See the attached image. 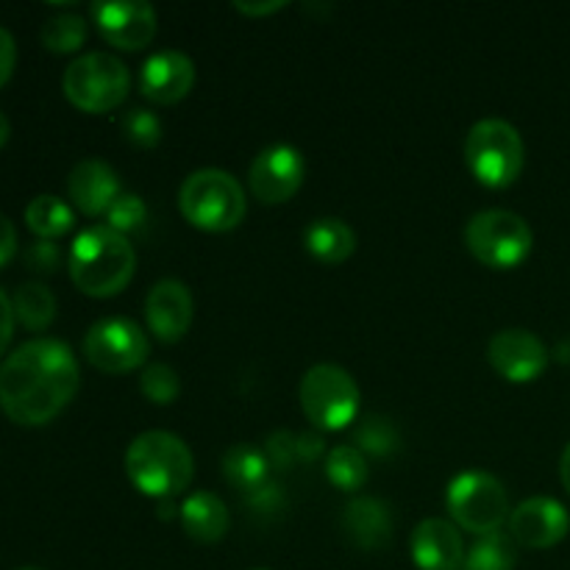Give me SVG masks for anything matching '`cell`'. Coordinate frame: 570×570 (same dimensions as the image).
Listing matches in <instances>:
<instances>
[{"mask_svg":"<svg viewBox=\"0 0 570 570\" xmlns=\"http://www.w3.org/2000/svg\"><path fill=\"white\" fill-rule=\"evenodd\" d=\"M81 371L70 345L39 337L0 365V406L20 426H45L76 399Z\"/></svg>","mask_w":570,"mask_h":570,"instance_id":"cell-1","label":"cell"},{"mask_svg":"<svg viewBox=\"0 0 570 570\" xmlns=\"http://www.w3.org/2000/svg\"><path fill=\"white\" fill-rule=\"evenodd\" d=\"M70 278L81 293L92 298H109L122 293L137 271V254L126 234L104 226L81 232L67 256Z\"/></svg>","mask_w":570,"mask_h":570,"instance_id":"cell-2","label":"cell"},{"mask_svg":"<svg viewBox=\"0 0 570 570\" xmlns=\"http://www.w3.org/2000/svg\"><path fill=\"white\" fill-rule=\"evenodd\" d=\"M126 473L134 488L150 499L167 501L184 493L195 476L189 445L170 432H142L126 451Z\"/></svg>","mask_w":570,"mask_h":570,"instance_id":"cell-3","label":"cell"},{"mask_svg":"<svg viewBox=\"0 0 570 570\" xmlns=\"http://www.w3.org/2000/svg\"><path fill=\"white\" fill-rule=\"evenodd\" d=\"M178 206L195 228L212 234L237 228L248 209L243 184L232 173L217 170V167L189 173L178 189Z\"/></svg>","mask_w":570,"mask_h":570,"instance_id":"cell-4","label":"cell"},{"mask_svg":"<svg viewBox=\"0 0 570 570\" xmlns=\"http://www.w3.org/2000/svg\"><path fill=\"white\" fill-rule=\"evenodd\" d=\"M465 161L484 187H510L521 176L523 161H527L521 131L501 117L479 120L465 137Z\"/></svg>","mask_w":570,"mask_h":570,"instance_id":"cell-5","label":"cell"},{"mask_svg":"<svg viewBox=\"0 0 570 570\" xmlns=\"http://www.w3.org/2000/svg\"><path fill=\"white\" fill-rule=\"evenodd\" d=\"M465 245L482 265L512 271L523 265L534 248L532 226L510 209H484L468 220Z\"/></svg>","mask_w":570,"mask_h":570,"instance_id":"cell-6","label":"cell"},{"mask_svg":"<svg viewBox=\"0 0 570 570\" xmlns=\"http://www.w3.org/2000/svg\"><path fill=\"white\" fill-rule=\"evenodd\" d=\"M61 87L76 109L100 115L128 98L131 72L117 56L106 53V50H92V53H83L70 61L65 78H61Z\"/></svg>","mask_w":570,"mask_h":570,"instance_id":"cell-7","label":"cell"},{"mask_svg":"<svg viewBox=\"0 0 570 570\" xmlns=\"http://www.w3.org/2000/svg\"><path fill=\"white\" fill-rule=\"evenodd\" d=\"M301 406L309 423L323 432H340L356 421L360 412V384L345 367L321 362L309 367L301 382Z\"/></svg>","mask_w":570,"mask_h":570,"instance_id":"cell-8","label":"cell"},{"mask_svg":"<svg viewBox=\"0 0 570 570\" xmlns=\"http://www.w3.org/2000/svg\"><path fill=\"white\" fill-rule=\"evenodd\" d=\"M451 518L456 527L471 534L501 532V523L510 521V495L507 488L484 471H465L449 484L445 493Z\"/></svg>","mask_w":570,"mask_h":570,"instance_id":"cell-9","label":"cell"},{"mask_svg":"<svg viewBox=\"0 0 570 570\" xmlns=\"http://www.w3.org/2000/svg\"><path fill=\"white\" fill-rule=\"evenodd\" d=\"M148 334L131 317H100L83 337V356L98 371L120 376L148 362Z\"/></svg>","mask_w":570,"mask_h":570,"instance_id":"cell-10","label":"cell"},{"mask_svg":"<svg viewBox=\"0 0 570 570\" xmlns=\"http://www.w3.org/2000/svg\"><path fill=\"white\" fill-rule=\"evenodd\" d=\"M551 351L543 340L527 328H504L495 332L488 343V362L507 382L529 384L549 367Z\"/></svg>","mask_w":570,"mask_h":570,"instance_id":"cell-11","label":"cell"},{"mask_svg":"<svg viewBox=\"0 0 570 570\" xmlns=\"http://www.w3.org/2000/svg\"><path fill=\"white\" fill-rule=\"evenodd\" d=\"M306 178V159L293 145H271L254 159L248 173L250 189L262 204H284L301 189Z\"/></svg>","mask_w":570,"mask_h":570,"instance_id":"cell-12","label":"cell"},{"mask_svg":"<svg viewBox=\"0 0 570 570\" xmlns=\"http://www.w3.org/2000/svg\"><path fill=\"white\" fill-rule=\"evenodd\" d=\"M95 26L120 50H142L156 37V9L145 0H104L89 6Z\"/></svg>","mask_w":570,"mask_h":570,"instance_id":"cell-13","label":"cell"},{"mask_svg":"<svg viewBox=\"0 0 570 570\" xmlns=\"http://www.w3.org/2000/svg\"><path fill=\"white\" fill-rule=\"evenodd\" d=\"M568 532V510L549 495H534V499L521 501L510 512V538L527 549H551V546L562 543Z\"/></svg>","mask_w":570,"mask_h":570,"instance_id":"cell-14","label":"cell"},{"mask_svg":"<svg viewBox=\"0 0 570 570\" xmlns=\"http://www.w3.org/2000/svg\"><path fill=\"white\" fill-rule=\"evenodd\" d=\"M195 317L193 293L178 278H161L148 289L145 298V321L150 334L161 343H178L189 332Z\"/></svg>","mask_w":570,"mask_h":570,"instance_id":"cell-15","label":"cell"},{"mask_svg":"<svg viewBox=\"0 0 570 570\" xmlns=\"http://www.w3.org/2000/svg\"><path fill=\"white\" fill-rule=\"evenodd\" d=\"M412 562L421 570H462L465 543L460 529L445 518H426L415 527L410 540Z\"/></svg>","mask_w":570,"mask_h":570,"instance_id":"cell-16","label":"cell"},{"mask_svg":"<svg viewBox=\"0 0 570 570\" xmlns=\"http://www.w3.org/2000/svg\"><path fill=\"white\" fill-rule=\"evenodd\" d=\"M195 83V65L181 50H159L150 56L139 72V89L159 106L178 104L187 98Z\"/></svg>","mask_w":570,"mask_h":570,"instance_id":"cell-17","label":"cell"},{"mask_svg":"<svg viewBox=\"0 0 570 570\" xmlns=\"http://www.w3.org/2000/svg\"><path fill=\"white\" fill-rule=\"evenodd\" d=\"M67 195L83 215H106L109 206L120 198V178L109 161L81 159L67 178Z\"/></svg>","mask_w":570,"mask_h":570,"instance_id":"cell-18","label":"cell"},{"mask_svg":"<svg viewBox=\"0 0 570 570\" xmlns=\"http://www.w3.org/2000/svg\"><path fill=\"white\" fill-rule=\"evenodd\" d=\"M343 529L360 549H382L393 534V512L382 499L360 495L345 507Z\"/></svg>","mask_w":570,"mask_h":570,"instance_id":"cell-19","label":"cell"},{"mask_svg":"<svg viewBox=\"0 0 570 570\" xmlns=\"http://www.w3.org/2000/svg\"><path fill=\"white\" fill-rule=\"evenodd\" d=\"M228 507L217 499L215 493H198L189 495L181 504V527L198 543H220L228 532Z\"/></svg>","mask_w":570,"mask_h":570,"instance_id":"cell-20","label":"cell"},{"mask_svg":"<svg viewBox=\"0 0 570 570\" xmlns=\"http://www.w3.org/2000/svg\"><path fill=\"white\" fill-rule=\"evenodd\" d=\"M223 476L232 484L234 490H239L243 495L256 493L259 488H265L271 482V460L262 449H256L254 443H237L232 449H226L220 460Z\"/></svg>","mask_w":570,"mask_h":570,"instance_id":"cell-21","label":"cell"},{"mask_svg":"<svg viewBox=\"0 0 570 570\" xmlns=\"http://www.w3.org/2000/svg\"><path fill=\"white\" fill-rule=\"evenodd\" d=\"M304 245L317 262L326 265H343L356 250V234L340 217H317L304 232Z\"/></svg>","mask_w":570,"mask_h":570,"instance_id":"cell-22","label":"cell"},{"mask_svg":"<svg viewBox=\"0 0 570 570\" xmlns=\"http://www.w3.org/2000/svg\"><path fill=\"white\" fill-rule=\"evenodd\" d=\"M26 223L39 239H56L67 234L76 223L70 206L56 195H37L31 204L26 206Z\"/></svg>","mask_w":570,"mask_h":570,"instance_id":"cell-23","label":"cell"},{"mask_svg":"<svg viewBox=\"0 0 570 570\" xmlns=\"http://www.w3.org/2000/svg\"><path fill=\"white\" fill-rule=\"evenodd\" d=\"M11 306H14V317L31 332H42L53 323L56 317V298L45 284L28 282L22 287H17L14 298H11Z\"/></svg>","mask_w":570,"mask_h":570,"instance_id":"cell-24","label":"cell"},{"mask_svg":"<svg viewBox=\"0 0 570 570\" xmlns=\"http://www.w3.org/2000/svg\"><path fill=\"white\" fill-rule=\"evenodd\" d=\"M367 456L356 449L354 443L351 445H337L332 449V454L326 456V479L343 493H356V490L365 488L367 482Z\"/></svg>","mask_w":570,"mask_h":570,"instance_id":"cell-25","label":"cell"},{"mask_svg":"<svg viewBox=\"0 0 570 570\" xmlns=\"http://www.w3.org/2000/svg\"><path fill=\"white\" fill-rule=\"evenodd\" d=\"M515 568V540L504 532H490L473 543L462 570H512Z\"/></svg>","mask_w":570,"mask_h":570,"instance_id":"cell-26","label":"cell"},{"mask_svg":"<svg viewBox=\"0 0 570 570\" xmlns=\"http://www.w3.org/2000/svg\"><path fill=\"white\" fill-rule=\"evenodd\" d=\"M354 445L365 456H390L401 449V432L390 417L371 415L356 426Z\"/></svg>","mask_w":570,"mask_h":570,"instance_id":"cell-27","label":"cell"},{"mask_svg":"<svg viewBox=\"0 0 570 570\" xmlns=\"http://www.w3.org/2000/svg\"><path fill=\"white\" fill-rule=\"evenodd\" d=\"M87 39V20L78 14H56L45 20L42 45L53 53H72Z\"/></svg>","mask_w":570,"mask_h":570,"instance_id":"cell-28","label":"cell"},{"mask_svg":"<svg viewBox=\"0 0 570 570\" xmlns=\"http://www.w3.org/2000/svg\"><path fill=\"white\" fill-rule=\"evenodd\" d=\"M120 128H122V137L128 139L131 145L137 148H156L161 142V120L156 111L142 109H128L126 115L120 117Z\"/></svg>","mask_w":570,"mask_h":570,"instance_id":"cell-29","label":"cell"},{"mask_svg":"<svg viewBox=\"0 0 570 570\" xmlns=\"http://www.w3.org/2000/svg\"><path fill=\"white\" fill-rule=\"evenodd\" d=\"M139 387H142L145 399L154 401V404H173L178 393H181L178 373L170 365H165V362H154V365L145 367Z\"/></svg>","mask_w":570,"mask_h":570,"instance_id":"cell-30","label":"cell"},{"mask_svg":"<svg viewBox=\"0 0 570 570\" xmlns=\"http://www.w3.org/2000/svg\"><path fill=\"white\" fill-rule=\"evenodd\" d=\"M104 217H106V226L115 228V232L120 234H128L142 228L145 217H148V206H145V200L139 198V195L120 193V198L109 206V212H106Z\"/></svg>","mask_w":570,"mask_h":570,"instance_id":"cell-31","label":"cell"},{"mask_svg":"<svg viewBox=\"0 0 570 570\" xmlns=\"http://www.w3.org/2000/svg\"><path fill=\"white\" fill-rule=\"evenodd\" d=\"M265 454L276 471H289V468L301 465L298 432H287V429H278V432H273L265 443Z\"/></svg>","mask_w":570,"mask_h":570,"instance_id":"cell-32","label":"cell"},{"mask_svg":"<svg viewBox=\"0 0 570 570\" xmlns=\"http://www.w3.org/2000/svg\"><path fill=\"white\" fill-rule=\"evenodd\" d=\"M26 265L28 271L39 273V276H50L59 271L61 265V250L53 239H37L26 248Z\"/></svg>","mask_w":570,"mask_h":570,"instance_id":"cell-33","label":"cell"},{"mask_svg":"<svg viewBox=\"0 0 570 570\" xmlns=\"http://www.w3.org/2000/svg\"><path fill=\"white\" fill-rule=\"evenodd\" d=\"M245 501H248V507L254 512H259V515H265V512H278L284 507V495H282V488L273 482H267L265 488H259L256 493L245 495Z\"/></svg>","mask_w":570,"mask_h":570,"instance_id":"cell-34","label":"cell"},{"mask_svg":"<svg viewBox=\"0 0 570 570\" xmlns=\"http://www.w3.org/2000/svg\"><path fill=\"white\" fill-rule=\"evenodd\" d=\"M14 65H17L14 37H11V33L6 31L3 26H0V87H3V83L11 78V72H14Z\"/></svg>","mask_w":570,"mask_h":570,"instance_id":"cell-35","label":"cell"},{"mask_svg":"<svg viewBox=\"0 0 570 570\" xmlns=\"http://www.w3.org/2000/svg\"><path fill=\"white\" fill-rule=\"evenodd\" d=\"M14 321L17 317H14V306H11V298L0 289V354L9 348L11 334H14Z\"/></svg>","mask_w":570,"mask_h":570,"instance_id":"cell-36","label":"cell"},{"mask_svg":"<svg viewBox=\"0 0 570 570\" xmlns=\"http://www.w3.org/2000/svg\"><path fill=\"white\" fill-rule=\"evenodd\" d=\"M17 254V228L9 217L0 212V267Z\"/></svg>","mask_w":570,"mask_h":570,"instance_id":"cell-37","label":"cell"},{"mask_svg":"<svg viewBox=\"0 0 570 570\" xmlns=\"http://www.w3.org/2000/svg\"><path fill=\"white\" fill-rule=\"evenodd\" d=\"M284 0H259V3H234V9L245 17H267L284 9Z\"/></svg>","mask_w":570,"mask_h":570,"instance_id":"cell-38","label":"cell"},{"mask_svg":"<svg viewBox=\"0 0 570 570\" xmlns=\"http://www.w3.org/2000/svg\"><path fill=\"white\" fill-rule=\"evenodd\" d=\"M560 479H562V488L568 490L570 495V443L566 445V451H562V460H560Z\"/></svg>","mask_w":570,"mask_h":570,"instance_id":"cell-39","label":"cell"},{"mask_svg":"<svg viewBox=\"0 0 570 570\" xmlns=\"http://www.w3.org/2000/svg\"><path fill=\"white\" fill-rule=\"evenodd\" d=\"M554 360L560 362V365H570V337L560 340V343L554 345Z\"/></svg>","mask_w":570,"mask_h":570,"instance_id":"cell-40","label":"cell"},{"mask_svg":"<svg viewBox=\"0 0 570 570\" xmlns=\"http://www.w3.org/2000/svg\"><path fill=\"white\" fill-rule=\"evenodd\" d=\"M9 137H11V122H9V117H6L3 111H0V148H3V145L9 142Z\"/></svg>","mask_w":570,"mask_h":570,"instance_id":"cell-41","label":"cell"},{"mask_svg":"<svg viewBox=\"0 0 570 570\" xmlns=\"http://www.w3.org/2000/svg\"><path fill=\"white\" fill-rule=\"evenodd\" d=\"M20 570H42V568H20Z\"/></svg>","mask_w":570,"mask_h":570,"instance_id":"cell-42","label":"cell"},{"mask_svg":"<svg viewBox=\"0 0 570 570\" xmlns=\"http://www.w3.org/2000/svg\"><path fill=\"white\" fill-rule=\"evenodd\" d=\"M250 570H271V568H250Z\"/></svg>","mask_w":570,"mask_h":570,"instance_id":"cell-43","label":"cell"}]
</instances>
